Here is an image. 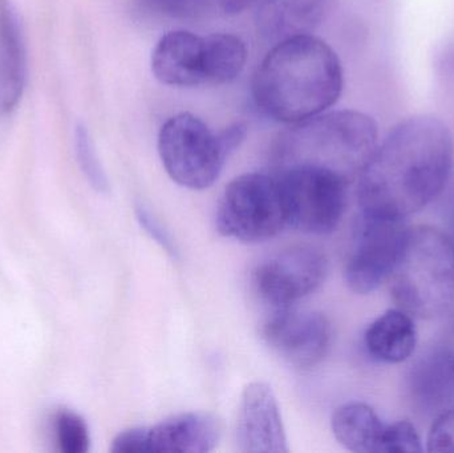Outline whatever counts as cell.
Here are the masks:
<instances>
[{
  "label": "cell",
  "instance_id": "8fae6325",
  "mask_svg": "<svg viewBox=\"0 0 454 453\" xmlns=\"http://www.w3.org/2000/svg\"><path fill=\"white\" fill-rule=\"evenodd\" d=\"M237 446L245 453H287V436L274 391L267 383L246 386L238 410Z\"/></svg>",
  "mask_w": 454,
  "mask_h": 453
},
{
  "label": "cell",
  "instance_id": "7402d4cb",
  "mask_svg": "<svg viewBox=\"0 0 454 453\" xmlns=\"http://www.w3.org/2000/svg\"><path fill=\"white\" fill-rule=\"evenodd\" d=\"M146 10L176 20H193L207 12L210 0H138Z\"/></svg>",
  "mask_w": 454,
  "mask_h": 453
},
{
  "label": "cell",
  "instance_id": "7a4b0ae2",
  "mask_svg": "<svg viewBox=\"0 0 454 453\" xmlns=\"http://www.w3.org/2000/svg\"><path fill=\"white\" fill-rule=\"evenodd\" d=\"M343 66L335 51L311 34L279 40L256 68L251 93L274 121L298 124L325 113L340 98Z\"/></svg>",
  "mask_w": 454,
  "mask_h": 453
},
{
  "label": "cell",
  "instance_id": "4fadbf2b",
  "mask_svg": "<svg viewBox=\"0 0 454 453\" xmlns=\"http://www.w3.org/2000/svg\"><path fill=\"white\" fill-rule=\"evenodd\" d=\"M407 390L424 417L454 409V348H434L421 355L408 372Z\"/></svg>",
  "mask_w": 454,
  "mask_h": 453
},
{
  "label": "cell",
  "instance_id": "4316f807",
  "mask_svg": "<svg viewBox=\"0 0 454 453\" xmlns=\"http://www.w3.org/2000/svg\"><path fill=\"white\" fill-rule=\"evenodd\" d=\"M215 2L218 3L223 12L229 13V15H237V13L253 7L254 4H258L261 0H215Z\"/></svg>",
  "mask_w": 454,
  "mask_h": 453
},
{
  "label": "cell",
  "instance_id": "cb8c5ba5",
  "mask_svg": "<svg viewBox=\"0 0 454 453\" xmlns=\"http://www.w3.org/2000/svg\"><path fill=\"white\" fill-rule=\"evenodd\" d=\"M429 452L454 453V409L434 418L427 441Z\"/></svg>",
  "mask_w": 454,
  "mask_h": 453
},
{
  "label": "cell",
  "instance_id": "ba28073f",
  "mask_svg": "<svg viewBox=\"0 0 454 453\" xmlns=\"http://www.w3.org/2000/svg\"><path fill=\"white\" fill-rule=\"evenodd\" d=\"M407 233L404 220L360 213L344 269L347 286L367 295L389 281Z\"/></svg>",
  "mask_w": 454,
  "mask_h": 453
},
{
  "label": "cell",
  "instance_id": "6da1fadb",
  "mask_svg": "<svg viewBox=\"0 0 454 453\" xmlns=\"http://www.w3.org/2000/svg\"><path fill=\"white\" fill-rule=\"evenodd\" d=\"M453 161V135L440 117H404L379 140L357 177L360 209L396 220L420 212L444 191Z\"/></svg>",
  "mask_w": 454,
  "mask_h": 453
},
{
  "label": "cell",
  "instance_id": "ffe728a7",
  "mask_svg": "<svg viewBox=\"0 0 454 453\" xmlns=\"http://www.w3.org/2000/svg\"><path fill=\"white\" fill-rule=\"evenodd\" d=\"M74 153H76L80 169L90 186L98 193H108V177H106V170L98 159L90 130L84 124L77 125L74 129Z\"/></svg>",
  "mask_w": 454,
  "mask_h": 453
},
{
  "label": "cell",
  "instance_id": "d6986e66",
  "mask_svg": "<svg viewBox=\"0 0 454 453\" xmlns=\"http://www.w3.org/2000/svg\"><path fill=\"white\" fill-rule=\"evenodd\" d=\"M247 50L240 37L232 34L205 36L207 85H223L234 82L245 69Z\"/></svg>",
  "mask_w": 454,
  "mask_h": 453
},
{
  "label": "cell",
  "instance_id": "484cf974",
  "mask_svg": "<svg viewBox=\"0 0 454 453\" xmlns=\"http://www.w3.org/2000/svg\"><path fill=\"white\" fill-rule=\"evenodd\" d=\"M111 451L114 453H146V428L136 427L119 433L112 441Z\"/></svg>",
  "mask_w": 454,
  "mask_h": 453
},
{
  "label": "cell",
  "instance_id": "8992f818",
  "mask_svg": "<svg viewBox=\"0 0 454 453\" xmlns=\"http://www.w3.org/2000/svg\"><path fill=\"white\" fill-rule=\"evenodd\" d=\"M159 153L169 177L193 191L210 188L230 157L220 133L189 112L175 114L162 125Z\"/></svg>",
  "mask_w": 454,
  "mask_h": 453
},
{
  "label": "cell",
  "instance_id": "9c48e42d",
  "mask_svg": "<svg viewBox=\"0 0 454 453\" xmlns=\"http://www.w3.org/2000/svg\"><path fill=\"white\" fill-rule=\"evenodd\" d=\"M328 262L312 246H291L262 261L253 273L256 294L267 305L291 308L319 289L327 276Z\"/></svg>",
  "mask_w": 454,
  "mask_h": 453
},
{
  "label": "cell",
  "instance_id": "ac0fdd59",
  "mask_svg": "<svg viewBox=\"0 0 454 453\" xmlns=\"http://www.w3.org/2000/svg\"><path fill=\"white\" fill-rule=\"evenodd\" d=\"M259 20L262 32L279 40L309 34L319 23L325 0H261Z\"/></svg>",
  "mask_w": 454,
  "mask_h": 453
},
{
  "label": "cell",
  "instance_id": "9a60e30c",
  "mask_svg": "<svg viewBox=\"0 0 454 453\" xmlns=\"http://www.w3.org/2000/svg\"><path fill=\"white\" fill-rule=\"evenodd\" d=\"M221 427L213 415L186 412L146 428L148 452L207 453L218 444Z\"/></svg>",
  "mask_w": 454,
  "mask_h": 453
},
{
  "label": "cell",
  "instance_id": "5bb4252c",
  "mask_svg": "<svg viewBox=\"0 0 454 453\" xmlns=\"http://www.w3.org/2000/svg\"><path fill=\"white\" fill-rule=\"evenodd\" d=\"M26 82L23 23L12 0H0V120L18 108Z\"/></svg>",
  "mask_w": 454,
  "mask_h": 453
},
{
  "label": "cell",
  "instance_id": "44dd1931",
  "mask_svg": "<svg viewBox=\"0 0 454 453\" xmlns=\"http://www.w3.org/2000/svg\"><path fill=\"white\" fill-rule=\"evenodd\" d=\"M56 441L64 453H85L90 449L87 423L71 410H60L55 418Z\"/></svg>",
  "mask_w": 454,
  "mask_h": 453
},
{
  "label": "cell",
  "instance_id": "30bf717a",
  "mask_svg": "<svg viewBox=\"0 0 454 453\" xmlns=\"http://www.w3.org/2000/svg\"><path fill=\"white\" fill-rule=\"evenodd\" d=\"M267 346L288 366L306 371L315 369L328 354L331 324L325 314L277 309L262 329Z\"/></svg>",
  "mask_w": 454,
  "mask_h": 453
},
{
  "label": "cell",
  "instance_id": "277c9868",
  "mask_svg": "<svg viewBox=\"0 0 454 453\" xmlns=\"http://www.w3.org/2000/svg\"><path fill=\"white\" fill-rule=\"evenodd\" d=\"M391 293L399 309L418 318L442 316L454 305V244L429 226L408 229L392 273Z\"/></svg>",
  "mask_w": 454,
  "mask_h": 453
},
{
  "label": "cell",
  "instance_id": "3957f363",
  "mask_svg": "<svg viewBox=\"0 0 454 453\" xmlns=\"http://www.w3.org/2000/svg\"><path fill=\"white\" fill-rule=\"evenodd\" d=\"M379 144L372 116L355 109L325 112L293 124L279 136L274 157L280 168L315 165L357 180Z\"/></svg>",
  "mask_w": 454,
  "mask_h": 453
},
{
  "label": "cell",
  "instance_id": "52a82bcc",
  "mask_svg": "<svg viewBox=\"0 0 454 453\" xmlns=\"http://www.w3.org/2000/svg\"><path fill=\"white\" fill-rule=\"evenodd\" d=\"M287 225L307 234L333 233L347 207L348 181L315 165H290L275 173Z\"/></svg>",
  "mask_w": 454,
  "mask_h": 453
},
{
  "label": "cell",
  "instance_id": "2e32d148",
  "mask_svg": "<svg viewBox=\"0 0 454 453\" xmlns=\"http://www.w3.org/2000/svg\"><path fill=\"white\" fill-rule=\"evenodd\" d=\"M418 343L412 316L402 309H391L372 322L364 334V346L375 361L397 364L411 358Z\"/></svg>",
  "mask_w": 454,
  "mask_h": 453
},
{
  "label": "cell",
  "instance_id": "7c38bea8",
  "mask_svg": "<svg viewBox=\"0 0 454 453\" xmlns=\"http://www.w3.org/2000/svg\"><path fill=\"white\" fill-rule=\"evenodd\" d=\"M151 66L154 77L169 87L207 85L205 36L185 29L168 32L157 42Z\"/></svg>",
  "mask_w": 454,
  "mask_h": 453
},
{
  "label": "cell",
  "instance_id": "e0dca14e",
  "mask_svg": "<svg viewBox=\"0 0 454 453\" xmlns=\"http://www.w3.org/2000/svg\"><path fill=\"white\" fill-rule=\"evenodd\" d=\"M331 427L336 441L348 451L383 452L387 425L368 404L352 402L338 407L333 412Z\"/></svg>",
  "mask_w": 454,
  "mask_h": 453
},
{
  "label": "cell",
  "instance_id": "d4e9b609",
  "mask_svg": "<svg viewBox=\"0 0 454 453\" xmlns=\"http://www.w3.org/2000/svg\"><path fill=\"white\" fill-rule=\"evenodd\" d=\"M136 215H137L138 223L145 229L151 238H153L170 257L177 258V246L165 226L144 205H137Z\"/></svg>",
  "mask_w": 454,
  "mask_h": 453
},
{
  "label": "cell",
  "instance_id": "5b68a950",
  "mask_svg": "<svg viewBox=\"0 0 454 453\" xmlns=\"http://www.w3.org/2000/svg\"><path fill=\"white\" fill-rule=\"evenodd\" d=\"M215 225L227 238L258 244L277 237L287 226L277 176L245 173L223 191Z\"/></svg>",
  "mask_w": 454,
  "mask_h": 453
},
{
  "label": "cell",
  "instance_id": "603a6c76",
  "mask_svg": "<svg viewBox=\"0 0 454 453\" xmlns=\"http://www.w3.org/2000/svg\"><path fill=\"white\" fill-rule=\"evenodd\" d=\"M383 452H423L421 439L415 426L408 420H400L394 425L387 426L386 433H384Z\"/></svg>",
  "mask_w": 454,
  "mask_h": 453
}]
</instances>
